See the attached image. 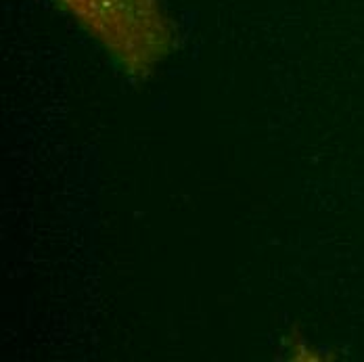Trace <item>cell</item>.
<instances>
[{
	"label": "cell",
	"mask_w": 364,
	"mask_h": 362,
	"mask_svg": "<svg viewBox=\"0 0 364 362\" xmlns=\"http://www.w3.org/2000/svg\"><path fill=\"white\" fill-rule=\"evenodd\" d=\"M61 2L132 73H149L172 48V30L159 0Z\"/></svg>",
	"instance_id": "obj_1"
}]
</instances>
